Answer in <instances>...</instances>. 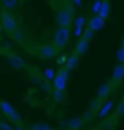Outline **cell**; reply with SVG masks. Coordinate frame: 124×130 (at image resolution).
I'll return each mask as SVG.
<instances>
[{"label": "cell", "instance_id": "9a60e30c", "mask_svg": "<svg viewBox=\"0 0 124 130\" xmlns=\"http://www.w3.org/2000/svg\"><path fill=\"white\" fill-rule=\"evenodd\" d=\"M83 126V118L82 117H73L67 121V127L70 130H79Z\"/></svg>", "mask_w": 124, "mask_h": 130}, {"label": "cell", "instance_id": "30bf717a", "mask_svg": "<svg viewBox=\"0 0 124 130\" xmlns=\"http://www.w3.org/2000/svg\"><path fill=\"white\" fill-rule=\"evenodd\" d=\"M77 64H79V56L77 54H70L67 59H66V63H64V69L67 72H72L73 69H76Z\"/></svg>", "mask_w": 124, "mask_h": 130}, {"label": "cell", "instance_id": "ffe728a7", "mask_svg": "<svg viewBox=\"0 0 124 130\" xmlns=\"http://www.w3.org/2000/svg\"><path fill=\"white\" fill-rule=\"evenodd\" d=\"M115 116L117 117H124V98L118 102L117 108H115Z\"/></svg>", "mask_w": 124, "mask_h": 130}, {"label": "cell", "instance_id": "5b68a950", "mask_svg": "<svg viewBox=\"0 0 124 130\" xmlns=\"http://www.w3.org/2000/svg\"><path fill=\"white\" fill-rule=\"evenodd\" d=\"M69 73L64 67H61L59 72H56V76L53 79V83H54V89L57 91H61L64 92L66 91V86H67V79H69Z\"/></svg>", "mask_w": 124, "mask_h": 130}, {"label": "cell", "instance_id": "7402d4cb", "mask_svg": "<svg viewBox=\"0 0 124 130\" xmlns=\"http://www.w3.org/2000/svg\"><path fill=\"white\" fill-rule=\"evenodd\" d=\"M53 98L56 102H61L63 98H64V92H61V91H57V89H53Z\"/></svg>", "mask_w": 124, "mask_h": 130}, {"label": "cell", "instance_id": "83f0119b", "mask_svg": "<svg viewBox=\"0 0 124 130\" xmlns=\"http://www.w3.org/2000/svg\"><path fill=\"white\" fill-rule=\"evenodd\" d=\"M70 3L75 6H82V0H70Z\"/></svg>", "mask_w": 124, "mask_h": 130}, {"label": "cell", "instance_id": "7c38bea8", "mask_svg": "<svg viewBox=\"0 0 124 130\" xmlns=\"http://www.w3.org/2000/svg\"><path fill=\"white\" fill-rule=\"evenodd\" d=\"M124 79V64H115L112 69V80L114 82H121Z\"/></svg>", "mask_w": 124, "mask_h": 130}, {"label": "cell", "instance_id": "603a6c76", "mask_svg": "<svg viewBox=\"0 0 124 130\" xmlns=\"http://www.w3.org/2000/svg\"><path fill=\"white\" fill-rule=\"evenodd\" d=\"M44 76H45V79H48V80H53L54 76H56V70H54L53 67H48V69L44 70Z\"/></svg>", "mask_w": 124, "mask_h": 130}, {"label": "cell", "instance_id": "d6986e66", "mask_svg": "<svg viewBox=\"0 0 124 130\" xmlns=\"http://www.w3.org/2000/svg\"><path fill=\"white\" fill-rule=\"evenodd\" d=\"M73 22H75V28H85V25H86L88 21H86V16L82 15V16H77Z\"/></svg>", "mask_w": 124, "mask_h": 130}, {"label": "cell", "instance_id": "ac0fdd59", "mask_svg": "<svg viewBox=\"0 0 124 130\" xmlns=\"http://www.w3.org/2000/svg\"><path fill=\"white\" fill-rule=\"evenodd\" d=\"M31 130H53V127L47 123H35L32 124Z\"/></svg>", "mask_w": 124, "mask_h": 130}, {"label": "cell", "instance_id": "3957f363", "mask_svg": "<svg viewBox=\"0 0 124 130\" xmlns=\"http://www.w3.org/2000/svg\"><path fill=\"white\" fill-rule=\"evenodd\" d=\"M72 22H73V7H61L57 12L56 24L59 26H63V28H69Z\"/></svg>", "mask_w": 124, "mask_h": 130}, {"label": "cell", "instance_id": "d4e9b609", "mask_svg": "<svg viewBox=\"0 0 124 130\" xmlns=\"http://www.w3.org/2000/svg\"><path fill=\"white\" fill-rule=\"evenodd\" d=\"M0 130H13V127L6 121H0Z\"/></svg>", "mask_w": 124, "mask_h": 130}, {"label": "cell", "instance_id": "7a4b0ae2", "mask_svg": "<svg viewBox=\"0 0 124 130\" xmlns=\"http://www.w3.org/2000/svg\"><path fill=\"white\" fill-rule=\"evenodd\" d=\"M69 41H70V28L59 26L54 32V40H53V45L56 47V50H63L69 44Z\"/></svg>", "mask_w": 124, "mask_h": 130}, {"label": "cell", "instance_id": "52a82bcc", "mask_svg": "<svg viewBox=\"0 0 124 130\" xmlns=\"http://www.w3.org/2000/svg\"><path fill=\"white\" fill-rule=\"evenodd\" d=\"M6 60H7V63L12 66L13 69L22 70V69L25 67V61H24V59H22V57H19L18 54L9 53V54H7V57H6Z\"/></svg>", "mask_w": 124, "mask_h": 130}, {"label": "cell", "instance_id": "f1b7e54d", "mask_svg": "<svg viewBox=\"0 0 124 130\" xmlns=\"http://www.w3.org/2000/svg\"><path fill=\"white\" fill-rule=\"evenodd\" d=\"M121 47H124V35H123V38H121Z\"/></svg>", "mask_w": 124, "mask_h": 130}, {"label": "cell", "instance_id": "5bb4252c", "mask_svg": "<svg viewBox=\"0 0 124 130\" xmlns=\"http://www.w3.org/2000/svg\"><path fill=\"white\" fill-rule=\"evenodd\" d=\"M112 108H114V101H112V100L105 101V102L101 105V108H99V116H101V117H107V116L111 112Z\"/></svg>", "mask_w": 124, "mask_h": 130}, {"label": "cell", "instance_id": "8fae6325", "mask_svg": "<svg viewBox=\"0 0 124 130\" xmlns=\"http://www.w3.org/2000/svg\"><path fill=\"white\" fill-rule=\"evenodd\" d=\"M88 50H89V42L80 38V40L76 42V47H75V54H77V56L80 57V56H85V54L88 53Z\"/></svg>", "mask_w": 124, "mask_h": 130}, {"label": "cell", "instance_id": "2e32d148", "mask_svg": "<svg viewBox=\"0 0 124 130\" xmlns=\"http://www.w3.org/2000/svg\"><path fill=\"white\" fill-rule=\"evenodd\" d=\"M95 38V32L91 28H83V32H82V40H85V41H88V42H91L92 40Z\"/></svg>", "mask_w": 124, "mask_h": 130}, {"label": "cell", "instance_id": "e0dca14e", "mask_svg": "<svg viewBox=\"0 0 124 130\" xmlns=\"http://www.w3.org/2000/svg\"><path fill=\"white\" fill-rule=\"evenodd\" d=\"M2 5H3V9L5 10H12L18 6V0H2Z\"/></svg>", "mask_w": 124, "mask_h": 130}, {"label": "cell", "instance_id": "9c48e42d", "mask_svg": "<svg viewBox=\"0 0 124 130\" xmlns=\"http://www.w3.org/2000/svg\"><path fill=\"white\" fill-rule=\"evenodd\" d=\"M110 92H111V83L105 82L102 83L99 88H98V92H96V100L98 101H105L108 96H110Z\"/></svg>", "mask_w": 124, "mask_h": 130}, {"label": "cell", "instance_id": "ba28073f", "mask_svg": "<svg viewBox=\"0 0 124 130\" xmlns=\"http://www.w3.org/2000/svg\"><path fill=\"white\" fill-rule=\"evenodd\" d=\"M104 26H105V19H102L99 15H94L92 18L89 19V22H88V28H91L94 32L101 31Z\"/></svg>", "mask_w": 124, "mask_h": 130}, {"label": "cell", "instance_id": "4fadbf2b", "mask_svg": "<svg viewBox=\"0 0 124 130\" xmlns=\"http://www.w3.org/2000/svg\"><path fill=\"white\" fill-rule=\"evenodd\" d=\"M98 15L102 19H105V21L110 18V15H111V5H110L108 0H102V5H101V9H99Z\"/></svg>", "mask_w": 124, "mask_h": 130}, {"label": "cell", "instance_id": "484cf974", "mask_svg": "<svg viewBox=\"0 0 124 130\" xmlns=\"http://www.w3.org/2000/svg\"><path fill=\"white\" fill-rule=\"evenodd\" d=\"M13 37H15V38H16V40H18V41H22V32H21V31H16V32H15V34H13Z\"/></svg>", "mask_w": 124, "mask_h": 130}, {"label": "cell", "instance_id": "44dd1931", "mask_svg": "<svg viewBox=\"0 0 124 130\" xmlns=\"http://www.w3.org/2000/svg\"><path fill=\"white\" fill-rule=\"evenodd\" d=\"M101 5H102V0H95L94 3H92V6H91V10H92V13H94V15H98V13H99Z\"/></svg>", "mask_w": 124, "mask_h": 130}, {"label": "cell", "instance_id": "277c9868", "mask_svg": "<svg viewBox=\"0 0 124 130\" xmlns=\"http://www.w3.org/2000/svg\"><path fill=\"white\" fill-rule=\"evenodd\" d=\"M0 110H2V112H3L12 123H15L16 126H18V124H22V117H21V114L13 108V105L10 102H7V101H0Z\"/></svg>", "mask_w": 124, "mask_h": 130}, {"label": "cell", "instance_id": "4316f807", "mask_svg": "<svg viewBox=\"0 0 124 130\" xmlns=\"http://www.w3.org/2000/svg\"><path fill=\"white\" fill-rule=\"evenodd\" d=\"M83 32V28H75V35L76 37H80Z\"/></svg>", "mask_w": 124, "mask_h": 130}, {"label": "cell", "instance_id": "6da1fadb", "mask_svg": "<svg viewBox=\"0 0 124 130\" xmlns=\"http://www.w3.org/2000/svg\"><path fill=\"white\" fill-rule=\"evenodd\" d=\"M0 21H2V22H0L2 29H5L7 34H10V35H13V34L19 29L18 21L15 18V15H13L12 12H9V10H5V9H3V12H2V19H0Z\"/></svg>", "mask_w": 124, "mask_h": 130}, {"label": "cell", "instance_id": "8992f818", "mask_svg": "<svg viewBox=\"0 0 124 130\" xmlns=\"http://www.w3.org/2000/svg\"><path fill=\"white\" fill-rule=\"evenodd\" d=\"M57 54V50L53 44H42L41 47L38 48V56L42 59H53L54 56Z\"/></svg>", "mask_w": 124, "mask_h": 130}, {"label": "cell", "instance_id": "f546056e", "mask_svg": "<svg viewBox=\"0 0 124 130\" xmlns=\"http://www.w3.org/2000/svg\"><path fill=\"white\" fill-rule=\"evenodd\" d=\"M0 29H2V25H0Z\"/></svg>", "mask_w": 124, "mask_h": 130}, {"label": "cell", "instance_id": "cb8c5ba5", "mask_svg": "<svg viewBox=\"0 0 124 130\" xmlns=\"http://www.w3.org/2000/svg\"><path fill=\"white\" fill-rule=\"evenodd\" d=\"M115 57H117V60H118V63H120V64H124V47L118 48Z\"/></svg>", "mask_w": 124, "mask_h": 130}]
</instances>
